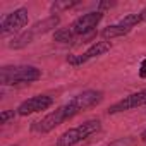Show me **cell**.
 <instances>
[{"instance_id":"cell-2","label":"cell","mask_w":146,"mask_h":146,"mask_svg":"<svg viewBox=\"0 0 146 146\" xmlns=\"http://www.w3.org/2000/svg\"><path fill=\"white\" fill-rule=\"evenodd\" d=\"M58 24H60V17H58L57 14H52V16L45 17L43 21L35 23L31 28H28V29H26V31H23L21 35L14 36V38H12V41L9 43V48H12V50H21V48L28 46L29 43H33L38 36H43V35H46V33L53 31Z\"/></svg>"},{"instance_id":"cell-6","label":"cell","mask_w":146,"mask_h":146,"mask_svg":"<svg viewBox=\"0 0 146 146\" xmlns=\"http://www.w3.org/2000/svg\"><path fill=\"white\" fill-rule=\"evenodd\" d=\"M102 19H103V12L91 11V12H86V14L79 16L69 28L72 29L74 36H88L96 29V26L102 23Z\"/></svg>"},{"instance_id":"cell-15","label":"cell","mask_w":146,"mask_h":146,"mask_svg":"<svg viewBox=\"0 0 146 146\" xmlns=\"http://www.w3.org/2000/svg\"><path fill=\"white\" fill-rule=\"evenodd\" d=\"M17 117V112L16 110H4L2 113H0V122L2 124H7L9 120H14Z\"/></svg>"},{"instance_id":"cell-13","label":"cell","mask_w":146,"mask_h":146,"mask_svg":"<svg viewBox=\"0 0 146 146\" xmlns=\"http://www.w3.org/2000/svg\"><path fill=\"white\" fill-rule=\"evenodd\" d=\"M79 2H53L52 4V12L53 14H58V12H62V11H67V9H70V7H76Z\"/></svg>"},{"instance_id":"cell-7","label":"cell","mask_w":146,"mask_h":146,"mask_svg":"<svg viewBox=\"0 0 146 146\" xmlns=\"http://www.w3.org/2000/svg\"><path fill=\"white\" fill-rule=\"evenodd\" d=\"M53 105V98L48 95H35L28 100H24L17 108V115L19 117H28L31 113H38V112H45Z\"/></svg>"},{"instance_id":"cell-17","label":"cell","mask_w":146,"mask_h":146,"mask_svg":"<svg viewBox=\"0 0 146 146\" xmlns=\"http://www.w3.org/2000/svg\"><path fill=\"white\" fill-rule=\"evenodd\" d=\"M139 139H141L143 143H146V129H144V131H143V132L139 134Z\"/></svg>"},{"instance_id":"cell-8","label":"cell","mask_w":146,"mask_h":146,"mask_svg":"<svg viewBox=\"0 0 146 146\" xmlns=\"http://www.w3.org/2000/svg\"><path fill=\"white\" fill-rule=\"evenodd\" d=\"M146 105V88L144 90H139L136 93H131L127 96H124L122 100L115 102L113 105L108 107V113L110 115H115V113H122V112H129V110H134L137 107H144Z\"/></svg>"},{"instance_id":"cell-10","label":"cell","mask_w":146,"mask_h":146,"mask_svg":"<svg viewBox=\"0 0 146 146\" xmlns=\"http://www.w3.org/2000/svg\"><path fill=\"white\" fill-rule=\"evenodd\" d=\"M103 96H105V95H103V91H100V90H86V91L76 95L72 100L78 103V107L81 108V112H84V110H88V108H93V107L100 105V103L103 102Z\"/></svg>"},{"instance_id":"cell-12","label":"cell","mask_w":146,"mask_h":146,"mask_svg":"<svg viewBox=\"0 0 146 146\" xmlns=\"http://www.w3.org/2000/svg\"><path fill=\"white\" fill-rule=\"evenodd\" d=\"M74 33H72L70 28H60L53 33V40L58 41V43H70V41H74Z\"/></svg>"},{"instance_id":"cell-18","label":"cell","mask_w":146,"mask_h":146,"mask_svg":"<svg viewBox=\"0 0 146 146\" xmlns=\"http://www.w3.org/2000/svg\"><path fill=\"white\" fill-rule=\"evenodd\" d=\"M11 146H19V144H11Z\"/></svg>"},{"instance_id":"cell-11","label":"cell","mask_w":146,"mask_h":146,"mask_svg":"<svg viewBox=\"0 0 146 146\" xmlns=\"http://www.w3.org/2000/svg\"><path fill=\"white\" fill-rule=\"evenodd\" d=\"M129 33H131L129 29H125L124 26H120V24L117 23V24H110V26L103 28L100 35H102V38H103L105 41H110V40H115V38L125 36V35H129Z\"/></svg>"},{"instance_id":"cell-14","label":"cell","mask_w":146,"mask_h":146,"mask_svg":"<svg viewBox=\"0 0 146 146\" xmlns=\"http://www.w3.org/2000/svg\"><path fill=\"white\" fill-rule=\"evenodd\" d=\"M134 143H136V139H134V137H131V136H127V137L115 139V141H112V143H110V144H107V146H134Z\"/></svg>"},{"instance_id":"cell-1","label":"cell","mask_w":146,"mask_h":146,"mask_svg":"<svg viewBox=\"0 0 146 146\" xmlns=\"http://www.w3.org/2000/svg\"><path fill=\"white\" fill-rule=\"evenodd\" d=\"M79 113H81V108L78 107V103H76L74 100L70 98L67 103L57 107L55 110H52L50 113H46V115L41 117L40 120L33 122V124H31V131H33L35 134H48V132H52L55 127L62 125L64 122H67V120H70V119H74V117L79 115Z\"/></svg>"},{"instance_id":"cell-9","label":"cell","mask_w":146,"mask_h":146,"mask_svg":"<svg viewBox=\"0 0 146 146\" xmlns=\"http://www.w3.org/2000/svg\"><path fill=\"white\" fill-rule=\"evenodd\" d=\"M110 50H112V43H110V41H96V43H93L86 52H83V53H79V55H70V57H67V62H69L70 65H81V64H86V62L91 60V58H96V57L105 55V53L110 52Z\"/></svg>"},{"instance_id":"cell-16","label":"cell","mask_w":146,"mask_h":146,"mask_svg":"<svg viewBox=\"0 0 146 146\" xmlns=\"http://www.w3.org/2000/svg\"><path fill=\"white\" fill-rule=\"evenodd\" d=\"M137 16H139V21H141V23H146V7H144L143 11H139Z\"/></svg>"},{"instance_id":"cell-5","label":"cell","mask_w":146,"mask_h":146,"mask_svg":"<svg viewBox=\"0 0 146 146\" xmlns=\"http://www.w3.org/2000/svg\"><path fill=\"white\" fill-rule=\"evenodd\" d=\"M29 23V12L26 7H19L16 11H12L11 14H7L2 19V24H0V33L2 36H11V35H21L24 31V28Z\"/></svg>"},{"instance_id":"cell-3","label":"cell","mask_w":146,"mask_h":146,"mask_svg":"<svg viewBox=\"0 0 146 146\" xmlns=\"http://www.w3.org/2000/svg\"><path fill=\"white\" fill-rule=\"evenodd\" d=\"M41 78V69L35 65H5L0 69V83L2 86L31 84Z\"/></svg>"},{"instance_id":"cell-4","label":"cell","mask_w":146,"mask_h":146,"mask_svg":"<svg viewBox=\"0 0 146 146\" xmlns=\"http://www.w3.org/2000/svg\"><path fill=\"white\" fill-rule=\"evenodd\" d=\"M102 129V122L98 119H90V120H84L83 124L76 125V127H70L67 129L65 132H62L57 141H55V146H76L79 143H83L84 139H88L90 136L96 134L98 131Z\"/></svg>"}]
</instances>
